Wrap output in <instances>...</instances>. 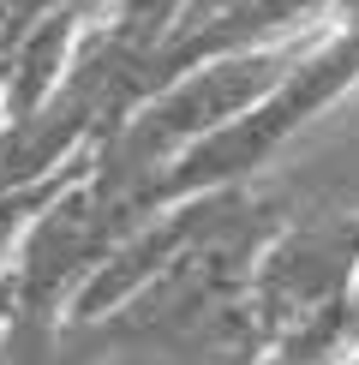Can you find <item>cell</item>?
I'll return each mask as SVG.
<instances>
[{
	"label": "cell",
	"mask_w": 359,
	"mask_h": 365,
	"mask_svg": "<svg viewBox=\"0 0 359 365\" xmlns=\"http://www.w3.org/2000/svg\"><path fill=\"white\" fill-rule=\"evenodd\" d=\"M359 264V210H323L281 227H264L246 276V317L251 341L299 324L306 312L348 294Z\"/></svg>",
	"instance_id": "cell-1"
},
{
	"label": "cell",
	"mask_w": 359,
	"mask_h": 365,
	"mask_svg": "<svg viewBox=\"0 0 359 365\" xmlns=\"http://www.w3.org/2000/svg\"><path fill=\"white\" fill-rule=\"evenodd\" d=\"M186 6L192 0H114L108 19H102L96 30L120 36L126 48H138V54H156L162 42H168V30L186 19Z\"/></svg>",
	"instance_id": "cell-2"
},
{
	"label": "cell",
	"mask_w": 359,
	"mask_h": 365,
	"mask_svg": "<svg viewBox=\"0 0 359 365\" xmlns=\"http://www.w3.org/2000/svg\"><path fill=\"white\" fill-rule=\"evenodd\" d=\"M48 12H60V0H0V54H6L12 42H24Z\"/></svg>",
	"instance_id": "cell-3"
},
{
	"label": "cell",
	"mask_w": 359,
	"mask_h": 365,
	"mask_svg": "<svg viewBox=\"0 0 359 365\" xmlns=\"http://www.w3.org/2000/svg\"><path fill=\"white\" fill-rule=\"evenodd\" d=\"M348 312H353V329H359V264H353V282H348Z\"/></svg>",
	"instance_id": "cell-4"
},
{
	"label": "cell",
	"mask_w": 359,
	"mask_h": 365,
	"mask_svg": "<svg viewBox=\"0 0 359 365\" xmlns=\"http://www.w3.org/2000/svg\"><path fill=\"white\" fill-rule=\"evenodd\" d=\"M335 19H359V0H335Z\"/></svg>",
	"instance_id": "cell-5"
}]
</instances>
